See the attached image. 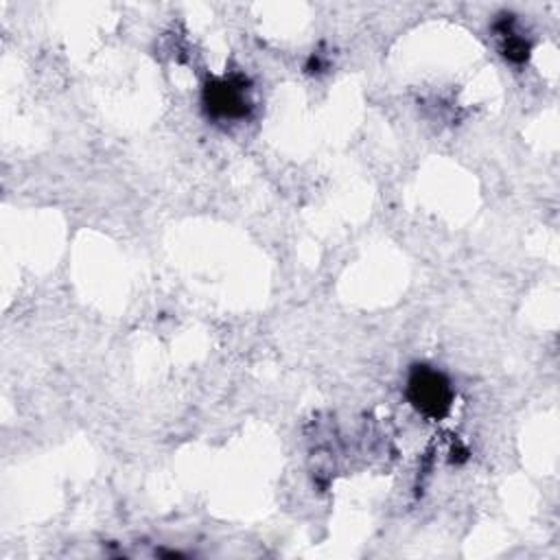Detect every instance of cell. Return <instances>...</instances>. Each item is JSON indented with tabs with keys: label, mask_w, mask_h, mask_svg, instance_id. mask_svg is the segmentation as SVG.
<instances>
[{
	"label": "cell",
	"mask_w": 560,
	"mask_h": 560,
	"mask_svg": "<svg viewBox=\"0 0 560 560\" xmlns=\"http://www.w3.org/2000/svg\"><path fill=\"white\" fill-rule=\"evenodd\" d=\"M407 396L422 416L438 420L451 409L453 389L442 372L429 365H416L407 381Z\"/></svg>",
	"instance_id": "1"
},
{
	"label": "cell",
	"mask_w": 560,
	"mask_h": 560,
	"mask_svg": "<svg viewBox=\"0 0 560 560\" xmlns=\"http://www.w3.org/2000/svg\"><path fill=\"white\" fill-rule=\"evenodd\" d=\"M203 107L214 118H243L249 107V88L243 77H221L203 88Z\"/></svg>",
	"instance_id": "2"
}]
</instances>
